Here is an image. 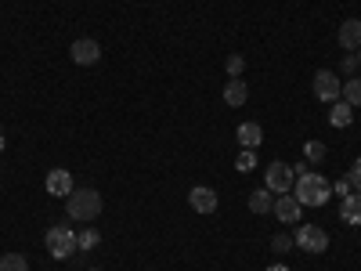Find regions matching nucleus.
<instances>
[{
  "label": "nucleus",
  "mask_w": 361,
  "mask_h": 271,
  "mask_svg": "<svg viewBox=\"0 0 361 271\" xmlns=\"http://www.w3.org/2000/svg\"><path fill=\"white\" fill-rule=\"evenodd\" d=\"M102 206L105 203H102V195L94 188H73L66 195V217L76 221V224H90V221H98Z\"/></svg>",
  "instance_id": "f257e3e1"
},
{
  "label": "nucleus",
  "mask_w": 361,
  "mask_h": 271,
  "mask_svg": "<svg viewBox=\"0 0 361 271\" xmlns=\"http://www.w3.org/2000/svg\"><path fill=\"white\" fill-rule=\"evenodd\" d=\"M333 195V185L322 177V174H304V177H296V203L300 206H325V199Z\"/></svg>",
  "instance_id": "f03ea898"
},
{
  "label": "nucleus",
  "mask_w": 361,
  "mask_h": 271,
  "mask_svg": "<svg viewBox=\"0 0 361 271\" xmlns=\"http://www.w3.org/2000/svg\"><path fill=\"white\" fill-rule=\"evenodd\" d=\"M44 243H47V253H51L54 260H66V257L80 253V246H76V231H73L69 224H54V228H47Z\"/></svg>",
  "instance_id": "7ed1b4c3"
},
{
  "label": "nucleus",
  "mask_w": 361,
  "mask_h": 271,
  "mask_svg": "<svg viewBox=\"0 0 361 271\" xmlns=\"http://www.w3.org/2000/svg\"><path fill=\"white\" fill-rule=\"evenodd\" d=\"M293 185H296V174H293L289 163L279 159V163H267V167H264V188H271L275 195H289Z\"/></svg>",
  "instance_id": "20e7f679"
},
{
  "label": "nucleus",
  "mask_w": 361,
  "mask_h": 271,
  "mask_svg": "<svg viewBox=\"0 0 361 271\" xmlns=\"http://www.w3.org/2000/svg\"><path fill=\"white\" fill-rule=\"evenodd\" d=\"M311 90H314V98L318 102H340L343 98V80L336 76V73H329V69H318L314 73V80H311Z\"/></svg>",
  "instance_id": "39448f33"
},
{
  "label": "nucleus",
  "mask_w": 361,
  "mask_h": 271,
  "mask_svg": "<svg viewBox=\"0 0 361 271\" xmlns=\"http://www.w3.org/2000/svg\"><path fill=\"white\" fill-rule=\"evenodd\" d=\"M293 243L304 253H325L329 250V235H325L322 224H300L296 235H293Z\"/></svg>",
  "instance_id": "423d86ee"
},
{
  "label": "nucleus",
  "mask_w": 361,
  "mask_h": 271,
  "mask_svg": "<svg viewBox=\"0 0 361 271\" xmlns=\"http://www.w3.org/2000/svg\"><path fill=\"white\" fill-rule=\"evenodd\" d=\"M271 214L279 217V224H300L304 206L296 203V195H275V210H271Z\"/></svg>",
  "instance_id": "0eeeda50"
},
{
  "label": "nucleus",
  "mask_w": 361,
  "mask_h": 271,
  "mask_svg": "<svg viewBox=\"0 0 361 271\" xmlns=\"http://www.w3.org/2000/svg\"><path fill=\"white\" fill-rule=\"evenodd\" d=\"M44 188H47V195H58V199H66L76 185H73V174L66 170V167H54L51 174H47V181H44Z\"/></svg>",
  "instance_id": "6e6552de"
},
{
  "label": "nucleus",
  "mask_w": 361,
  "mask_h": 271,
  "mask_svg": "<svg viewBox=\"0 0 361 271\" xmlns=\"http://www.w3.org/2000/svg\"><path fill=\"white\" fill-rule=\"evenodd\" d=\"M69 54H73V62H76V66H94L98 58H102V47H98V40L80 37V40L69 47Z\"/></svg>",
  "instance_id": "1a4fd4ad"
},
{
  "label": "nucleus",
  "mask_w": 361,
  "mask_h": 271,
  "mask_svg": "<svg viewBox=\"0 0 361 271\" xmlns=\"http://www.w3.org/2000/svg\"><path fill=\"white\" fill-rule=\"evenodd\" d=\"M188 203H192L195 214H214V210H217V192L206 188V185H195V188L188 192Z\"/></svg>",
  "instance_id": "9d476101"
},
{
  "label": "nucleus",
  "mask_w": 361,
  "mask_h": 271,
  "mask_svg": "<svg viewBox=\"0 0 361 271\" xmlns=\"http://www.w3.org/2000/svg\"><path fill=\"white\" fill-rule=\"evenodd\" d=\"M336 40H340V47L343 51H357L361 47V18H347V22H340V33H336Z\"/></svg>",
  "instance_id": "9b49d317"
},
{
  "label": "nucleus",
  "mask_w": 361,
  "mask_h": 271,
  "mask_svg": "<svg viewBox=\"0 0 361 271\" xmlns=\"http://www.w3.org/2000/svg\"><path fill=\"white\" fill-rule=\"evenodd\" d=\"M246 98H250V87H246V80H228L224 83V102L231 105V109H243L246 105Z\"/></svg>",
  "instance_id": "f8f14e48"
},
{
  "label": "nucleus",
  "mask_w": 361,
  "mask_h": 271,
  "mask_svg": "<svg viewBox=\"0 0 361 271\" xmlns=\"http://www.w3.org/2000/svg\"><path fill=\"white\" fill-rule=\"evenodd\" d=\"M235 138H238V145H243V148H260V141H264V127H260V124H238Z\"/></svg>",
  "instance_id": "ddd939ff"
},
{
  "label": "nucleus",
  "mask_w": 361,
  "mask_h": 271,
  "mask_svg": "<svg viewBox=\"0 0 361 271\" xmlns=\"http://www.w3.org/2000/svg\"><path fill=\"white\" fill-rule=\"evenodd\" d=\"M340 217H343V224H354V228L361 224V192H357V195H354V192L343 195V203H340Z\"/></svg>",
  "instance_id": "4468645a"
},
{
  "label": "nucleus",
  "mask_w": 361,
  "mask_h": 271,
  "mask_svg": "<svg viewBox=\"0 0 361 271\" xmlns=\"http://www.w3.org/2000/svg\"><path fill=\"white\" fill-rule=\"evenodd\" d=\"M350 119H354V109L343 98L333 102V109H329V124H333V127H350Z\"/></svg>",
  "instance_id": "2eb2a0df"
},
{
  "label": "nucleus",
  "mask_w": 361,
  "mask_h": 271,
  "mask_svg": "<svg viewBox=\"0 0 361 271\" xmlns=\"http://www.w3.org/2000/svg\"><path fill=\"white\" fill-rule=\"evenodd\" d=\"M271 188H257V192H250V210L253 214H271L275 210V195H267Z\"/></svg>",
  "instance_id": "dca6fc26"
},
{
  "label": "nucleus",
  "mask_w": 361,
  "mask_h": 271,
  "mask_svg": "<svg viewBox=\"0 0 361 271\" xmlns=\"http://www.w3.org/2000/svg\"><path fill=\"white\" fill-rule=\"evenodd\" d=\"M343 102H347L350 109H361V76L343 80Z\"/></svg>",
  "instance_id": "f3484780"
},
{
  "label": "nucleus",
  "mask_w": 361,
  "mask_h": 271,
  "mask_svg": "<svg viewBox=\"0 0 361 271\" xmlns=\"http://www.w3.org/2000/svg\"><path fill=\"white\" fill-rule=\"evenodd\" d=\"M102 243V235H98V228H83V231H76V246H80V253H87V250H94Z\"/></svg>",
  "instance_id": "a211bd4d"
},
{
  "label": "nucleus",
  "mask_w": 361,
  "mask_h": 271,
  "mask_svg": "<svg viewBox=\"0 0 361 271\" xmlns=\"http://www.w3.org/2000/svg\"><path fill=\"white\" fill-rule=\"evenodd\" d=\"M0 271H29V260L22 253H4L0 257Z\"/></svg>",
  "instance_id": "6ab92c4d"
},
{
  "label": "nucleus",
  "mask_w": 361,
  "mask_h": 271,
  "mask_svg": "<svg viewBox=\"0 0 361 271\" xmlns=\"http://www.w3.org/2000/svg\"><path fill=\"white\" fill-rule=\"evenodd\" d=\"M235 167H238V174L257 170V148H243V152H238V159H235Z\"/></svg>",
  "instance_id": "aec40b11"
},
{
  "label": "nucleus",
  "mask_w": 361,
  "mask_h": 271,
  "mask_svg": "<svg viewBox=\"0 0 361 271\" xmlns=\"http://www.w3.org/2000/svg\"><path fill=\"white\" fill-rule=\"evenodd\" d=\"M304 156H307V163H322L325 159V141H307L304 145Z\"/></svg>",
  "instance_id": "412c9836"
},
{
  "label": "nucleus",
  "mask_w": 361,
  "mask_h": 271,
  "mask_svg": "<svg viewBox=\"0 0 361 271\" xmlns=\"http://www.w3.org/2000/svg\"><path fill=\"white\" fill-rule=\"evenodd\" d=\"M224 69H228V76H231V80H235V76H243V69H246V58H243V54H228Z\"/></svg>",
  "instance_id": "4be33fe9"
},
{
  "label": "nucleus",
  "mask_w": 361,
  "mask_h": 271,
  "mask_svg": "<svg viewBox=\"0 0 361 271\" xmlns=\"http://www.w3.org/2000/svg\"><path fill=\"white\" fill-rule=\"evenodd\" d=\"M296 243H293V235H286V231H279L275 239H271V250H275V253H289Z\"/></svg>",
  "instance_id": "5701e85b"
},
{
  "label": "nucleus",
  "mask_w": 361,
  "mask_h": 271,
  "mask_svg": "<svg viewBox=\"0 0 361 271\" xmlns=\"http://www.w3.org/2000/svg\"><path fill=\"white\" fill-rule=\"evenodd\" d=\"M347 181H350V188H354V192H361V156L354 159V167H350V174H347Z\"/></svg>",
  "instance_id": "b1692460"
},
{
  "label": "nucleus",
  "mask_w": 361,
  "mask_h": 271,
  "mask_svg": "<svg viewBox=\"0 0 361 271\" xmlns=\"http://www.w3.org/2000/svg\"><path fill=\"white\" fill-rule=\"evenodd\" d=\"M354 69H361V62H357L354 54H347V58H343V73H347V76H354Z\"/></svg>",
  "instance_id": "393cba45"
},
{
  "label": "nucleus",
  "mask_w": 361,
  "mask_h": 271,
  "mask_svg": "<svg viewBox=\"0 0 361 271\" xmlns=\"http://www.w3.org/2000/svg\"><path fill=\"white\" fill-rule=\"evenodd\" d=\"M333 192H336V195H340V199H343V195H350V192H354V188H350V181H347V177H343V181H336V185H333Z\"/></svg>",
  "instance_id": "a878e982"
},
{
  "label": "nucleus",
  "mask_w": 361,
  "mask_h": 271,
  "mask_svg": "<svg viewBox=\"0 0 361 271\" xmlns=\"http://www.w3.org/2000/svg\"><path fill=\"white\" fill-rule=\"evenodd\" d=\"M293 174H296V177H304V174H311V163H296V167H293Z\"/></svg>",
  "instance_id": "bb28decb"
},
{
  "label": "nucleus",
  "mask_w": 361,
  "mask_h": 271,
  "mask_svg": "<svg viewBox=\"0 0 361 271\" xmlns=\"http://www.w3.org/2000/svg\"><path fill=\"white\" fill-rule=\"evenodd\" d=\"M267 271H289V267H286V264H271Z\"/></svg>",
  "instance_id": "cd10ccee"
},
{
  "label": "nucleus",
  "mask_w": 361,
  "mask_h": 271,
  "mask_svg": "<svg viewBox=\"0 0 361 271\" xmlns=\"http://www.w3.org/2000/svg\"><path fill=\"white\" fill-rule=\"evenodd\" d=\"M0 152H4V134H0Z\"/></svg>",
  "instance_id": "c85d7f7f"
},
{
  "label": "nucleus",
  "mask_w": 361,
  "mask_h": 271,
  "mask_svg": "<svg viewBox=\"0 0 361 271\" xmlns=\"http://www.w3.org/2000/svg\"><path fill=\"white\" fill-rule=\"evenodd\" d=\"M357 62H361V47H357Z\"/></svg>",
  "instance_id": "c756f323"
},
{
  "label": "nucleus",
  "mask_w": 361,
  "mask_h": 271,
  "mask_svg": "<svg viewBox=\"0 0 361 271\" xmlns=\"http://www.w3.org/2000/svg\"><path fill=\"white\" fill-rule=\"evenodd\" d=\"M90 271H102V267H90Z\"/></svg>",
  "instance_id": "7c9ffc66"
}]
</instances>
